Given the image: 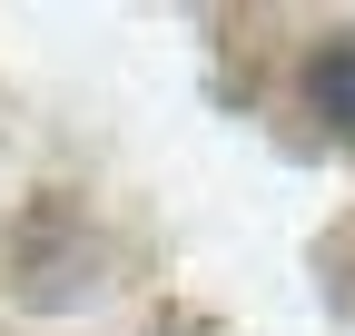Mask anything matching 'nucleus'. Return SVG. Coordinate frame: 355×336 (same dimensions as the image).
Instances as JSON below:
<instances>
[{
  "instance_id": "obj_1",
  "label": "nucleus",
  "mask_w": 355,
  "mask_h": 336,
  "mask_svg": "<svg viewBox=\"0 0 355 336\" xmlns=\"http://www.w3.org/2000/svg\"><path fill=\"white\" fill-rule=\"evenodd\" d=\"M306 99L336 139H355V40H326L316 60H306Z\"/></svg>"
}]
</instances>
